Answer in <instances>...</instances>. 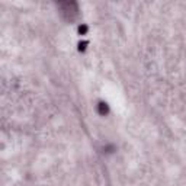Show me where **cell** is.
<instances>
[{"label":"cell","instance_id":"cell-1","mask_svg":"<svg viewBox=\"0 0 186 186\" xmlns=\"http://www.w3.org/2000/svg\"><path fill=\"white\" fill-rule=\"evenodd\" d=\"M60 7H61V13L67 19L73 21L76 16H77V4L76 3H61Z\"/></svg>","mask_w":186,"mask_h":186},{"label":"cell","instance_id":"cell-2","mask_svg":"<svg viewBox=\"0 0 186 186\" xmlns=\"http://www.w3.org/2000/svg\"><path fill=\"white\" fill-rule=\"evenodd\" d=\"M99 112H100L102 115L108 113V105H106V103H103V102H100V103H99Z\"/></svg>","mask_w":186,"mask_h":186}]
</instances>
